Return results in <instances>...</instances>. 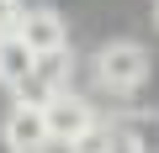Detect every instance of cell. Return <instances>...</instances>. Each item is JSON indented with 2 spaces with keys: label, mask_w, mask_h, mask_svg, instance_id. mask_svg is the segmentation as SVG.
Returning a JSON list of instances; mask_svg holds the SVG:
<instances>
[{
  "label": "cell",
  "mask_w": 159,
  "mask_h": 153,
  "mask_svg": "<svg viewBox=\"0 0 159 153\" xmlns=\"http://www.w3.org/2000/svg\"><path fill=\"white\" fill-rule=\"evenodd\" d=\"M96 79H101V90H111V95H133V90L148 79V53H143V42H127V37L106 42V48L96 53Z\"/></svg>",
  "instance_id": "1"
},
{
  "label": "cell",
  "mask_w": 159,
  "mask_h": 153,
  "mask_svg": "<svg viewBox=\"0 0 159 153\" xmlns=\"http://www.w3.org/2000/svg\"><path fill=\"white\" fill-rule=\"evenodd\" d=\"M0 137H6L11 153H48L53 148V132H48V111L43 106H11L6 121H0Z\"/></svg>",
  "instance_id": "2"
},
{
  "label": "cell",
  "mask_w": 159,
  "mask_h": 153,
  "mask_svg": "<svg viewBox=\"0 0 159 153\" xmlns=\"http://www.w3.org/2000/svg\"><path fill=\"white\" fill-rule=\"evenodd\" d=\"M43 111H48V132H53V142H64V148H69V142H74L80 132H90V127H96L90 106L80 100L74 90H58V95H53V100H48Z\"/></svg>",
  "instance_id": "3"
},
{
  "label": "cell",
  "mask_w": 159,
  "mask_h": 153,
  "mask_svg": "<svg viewBox=\"0 0 159 153\" xmlns=\"http://www.w3.org/2000/svg\"><path fill=\"white\" fill-rule=\"evenodd\" d=\"M16 37H21L37 58L64 53V21H58V11H53V6H27V16H21Z\"/></svg>",
  "instance_id": "4"
},
{
  "label": "cell",
  "mask_w": 159,
  "mask_h": 153,
  "mask_svg": "<svg viewBox=\"0 0 159 153\" xmlns=\"http://www.w3.org/2000/svg\"><path fill=\"white\" fill-rule=\"evenodd\" d=\"M32 74H37V53H32L16 32H11V37H0V79L16 90V85H27V79H32Z\"/></svg>",
  "instance_id": "5"
},
{
  "label": "cell",
  "mask_w": 159,
  "mask_h": 153,
  "mask_svg": "<svg viewBox=\"0 0 159 153\" xmlns=\"http://www.w3.org/2000/svg\"><path fill=\"white\" fill-rule=\"evenodd\" d=\"M117 137L127 142V153H159V111H133V116H122Z\"/></svg>",
  "instance_id": "6"
},
{
  "label": "cell",
  "mask_w": 159,
  "mask_h": 153,
  "mask_svg": "<svg viewBox=\"0 0 159 153\" xmlns=\"http://www.w3.org/2000/svg\"><path fill=\"white\" fill-rule=\"evenodd\" d=\"M64 153H117V127H106V121H96L90 132H80Z\"/></svg>",
  "instance_id": "7"
},
{
  "label": "cell",
  "mask_w": 159,
  "mask_h": 153,
  "mask_svg": "<svg viewBox=\"0 0 159 153\" xmlns=\"http://www.w3.org/2000/svg\"><path fill=\"white\" fill-rule=\"evenodd\" d=\"M21 16H27L21 0H0V37H11V32L21 27Z\"/></svg>",
  "instance_id": "8"
},
{
  "label": "cell",
  "mask_w": 159,
  "mask_h": 153,
  "mask_svg": "<svg viewBox=\"0 0 159 153\" xmlns=\"http://www.w3.org/2000/svg\"><path fill=\"white\" fill-rule=\"evenodd\" d=\"M154 21H159V0H154Z\"/></svg>",
  "instance_id": "9"
}]
</instances>
